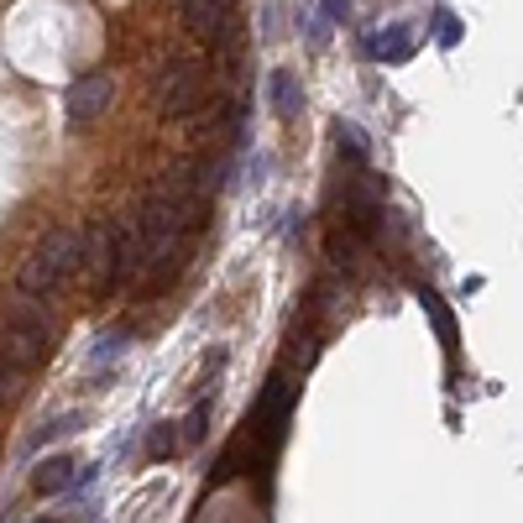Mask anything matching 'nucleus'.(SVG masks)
<instances>
[{
  "mask_svg": "<svg viewBox=\"0 0 523 523\" xmlns=\"http://www.w3.org/2000/svg\"><path fill=\"white\" fill-rule=\"evenodd\" d=\"M74 267H79V236L74 231H48L27 252V262H21V288H27L32 299H48Z\"/></svg>",
  "mask_w": 523,
  "mask_h": 523,
  "instance_id": "nucleus-1",
  "label": "nucleus"
},
{
  "mask_svg": "<svg viewBox=\"0 0 523 523\" xmlns=\"http://www.w3.org/2000/svg\"><path fill=\"white\" fill-rule=\"evenodd\" d=\"M157 95H163V116H194L210 95V79H204V63L194 58H178L163 68V79H157Z\"/></svg>",
  "mask_w": 523,
  "mask_h": 523,
  "instance_id": "nucleus-2",
  "label": "nucleus"
},
{
  "mask_svg": "<svg viewBox=\"0 0 523 523\" xmlns=\"http://www.w3.org/2000/svg\"><path fill=\"white\" fill-rule=\"evenodd\" d=\"M42 356H48V320H42V314H32V320H11L6 330H0V367H6L11 377L37 367Z\"/></svg>",
  "mask_w": 523,
  "mask_h": 523,
  "instance_id": "nucleus-3",
  "label": "nucleus"
},
{
  "mask_svg": "<svg viewBox=\"0 0 523 523\" xmlns=\"http://www.w3.org/2000/svg\"><path fill=\"white\" fill-rule=\"evenodd\" d=\"M79 262L89 267V278H95V293H110L121 283V267H116V225L95 220L79 241Z\"/></svg>",
  "mask_w": 523,
  "mask_h": 523,
  "instance_id": "nucleus-4",
  "label": "nucleus"
},
{
  "mask_svg": "<svg viewBox=\"0 0 523 523\" xmlns=\"http://www.w3.org/2000/svg\"><path fill=\"white\" fill-rule=\"evenodd\" d=\"M110 89H116V84H110L105 74L79 79L74 89H68V121H74V126H89L95 116H105V110H110Z\"/></svg>",
  "mask_w": 523,
  "mask_h": 523,
  "instance_id": "nucleus-5",
  "label": "nucleus"
},
{
  "mask_svg": "<svg viewBox=\"0 0 523 523\" xmlns=\"http://www.w3.org/2000/svg\"><path fill=\"white\" fill-rule=\"evenodd\" d=\"M184 27L199 42H215L225 27V0H184Z\"/></svg>",
  "mask_w": 523,
  "mask_h": 523,
  "instance_id": "nucleus-6",
  "label": "nucleus"
},
{
  "mask_svg": "<svg viewBox=\"0 0 523 523\" xmlns=\"http://www.w3.org/2000/svg\"><path fill=\"white\" fill-rule=\"evenodd\" d=\"M74 461H68V456H48V461H42L37 471H32V492L37 497H53V492H68V487H74Z\"/></svg>",
  "mask_w": 523,
  "mask_h": 523,
  "instance_id": "nucleus-7",
  "label": "nucleus"
},
{
  "mask_svg": "<svg viewBox=\"0 0 523 523\" xmlns=\"http://www.w3.org/2000/svg\"><path fill=\"white\" fill-rule=\"evenodd\" d=\"M272 105H278L283 121L299 116V79H293V68H272Z\"/></svg>",
  "mask_w": 523,
  "mask_h": 523,
  "instance_id": "nucleus-8",
  "label": "nucleus"
},
{
  "mask_svg": "<svg viewBox=\"0 0 523 523\" xmlns=\"http://www.w3.org/2000/svg\"><path fill=\"white\" fill-rule=\"evenodd\" d=\"M408 48H414L408 27H388V32H377V37H372V58H382V63H403Z\"/></svg>",
  "mask_w": 523,
  "mask_h": 523,
  "instance_id": "nucleus-9",
  "label": "nucleus"
},
{
  "mask_svg": "<svg viewBox=\"0 0 523 523\" xmlns=\"http://www.w3.org/2000/svg\"><path fill=\"white\" fill-rule=\"evenodd\" d=\"M79 424H84V414H79V408H68V414L48 419V424H42L37 435H32V450H37V445H48V440H58V435H79Z\"/></svg>",
  "mask_w": 523,
  "mask_h": 523,
  "instance_id": "nucleus-10",
  "label": "nucleus"
},
{
  "mask_svg": "<svg viewBox=\"0 0 523 523\" xmlns=\"http://www.w3.org/2000/svg\"><path fill=\"white\" fill-rule=\"evenodd\" d=\"M288 403H293L288 377H272V382H267V398H262L257 414H262V419H283V414H288Z\"/></svg>",
  "mask_w": 523,
  "mask_h": 523,
  "instance_id": "nucleus-11",
  "label": "nucleus"
},
{
  "mask_svg": "<svg viewBox=\"0 0 523 523\" xmlns=\"http://www.w3.org/2000/svg\"><path fill=\"white\" fill-rule=\"evenodd\" d=\"M299 27L309 32V42H314V48H325V42H330V21H325L320 11H314V6L304 11V21H299Z\"/></svg>",
  "mask_w": 523,
  "mask_h": 523,
  "instance_id": "nucleus-12",
  "label": "nucleus"
},
{
  "mask_svg": "<svg viewBox=\"0 0 523 523\" xmlns=\"http://www.w3.org/2000/svg\"><path fill=\"white\" fill-rule=\"evenodd\" d=\"M184 435H189V445H199L204 435H210V403H199L194 414H189V424H184Z\"/></svg>",
  "mask_w": 523,
  "mask_h": 523,
  "instance_id": "nucleus-13",
  "label": "nucleus"
},
{
  "mask_svg": "<svg viewBox=\"0 0 523 523\" xmlns=\"http://www.w3.org/2000/svg\"><path fill=\"white\" fill-rule=\"evenodd\" d=\"M335 136H340V152H346V157H356V163L367 157V142H361V131H356V126H340Z\"/></svg>",
  "mask_w": 523,
  "mask_h": 523,
  "instance_id": "nucleus-14",
  "label": "nucleus"
},
{
  "mask_svg": "<svg viewBox=\"0 0 523 523\" xmlns=\"http://www.w3.org/2000/svg\"><path fill=\"white\" fill-rule=\"evenodd\" d=\"M152 456H157V461H168V456H173V429H168V424H157V435H152Z\"/></svg>",
  "mask_w": 523,
  "mask_h": 523,
  "instance_id": "nucleus-15",
  "label": "nucleus"
},
{
  "mask_svg": "<svg viewBox=\"0 0 523 523\" xmlns=\"http://www.w3.org/2000/svg\"><path fill=\"white\" fill-rule=\"evenodd\" d=\"M320 16H325V21H346V16H351V0H325Z\"/></svg>",
  "mask_w": 523,
  "mask_h": 523,
  "instance_id": "nucleus-16",
  "label": "nucleus"
},
{
  "mask_svg": "<svg viewBox=\"0 0 523 523\" xmlns=\"http://www.w3.org/2000/svg\"><path fill=\"white\" fill-rule=\"evenodd\" d=\"M440 42H461V21H456V16L440 21Z\"/></svg>",
  "mask_w": 523,
  "mask_h": 523,
  "instance_id": "nucleus-17",
  "label": "nucleus"
},
{
  "mask_svg": "<svg viewBox=\"0 0 523 523\" xmlns=\"http://www.w3.org/2000/svg\"><path fill=\"white\" fill-rule=\"evenodd\" d=\"M121 351V335H110V340H100V351H95V361H110V356H116Z\"/></svg>",
  "mask_w": 523,
  "mask_h": 523,
  "instance_id": "nucleus-18",
  "label": "nucleus"
}]
</instances>
